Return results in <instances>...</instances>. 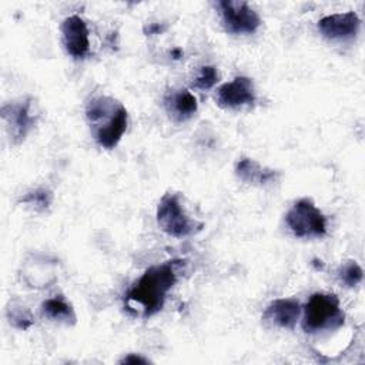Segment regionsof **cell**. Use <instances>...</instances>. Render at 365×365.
<instances>
[{"label": "cell", "instance_id": "6da1fadb", "mask_svg": "<svg viewBox=\"0 0 365 365\" xmlns=\"http://www.w3.org/2000/svg\"><path fill=\"white\" fill-rule=\"evenodd\" d=\"M180 262L173 259L147 268L127 292V308L145 318L161 311L168 291L177 281V265Z\"/></svg>", "mask_w": 365, "mask_h": 365}, {"label": "cell", "instance_id": "7a4b0ae2", "mask_svg": "<svg viewBox=\"0 0 365 365\" xmlns=\"http://www.w3.org/2000/svg\"><path fill=\"white\" fill-rule=\"evenodd\" d=\"M86 115L94 140L107 150L114 148L127 130L128 113L125 107L113 97H93L86 107Z\"/></svg>", "mask_w": 365, "mask_h": 365}, {"label": "cell", "instance_id": "3957f363", "mask_svg": "<svg viewBox=\"0 0 365 365\" xmlns=\"http://www.w3.org/2000/svg\"><path fill=\"white\" fill-rule=\"evenodd\" d=\"M345 314L334 294L315 292L304 307L302 328L308 334L336 329L344 325Z\"/></svg>", "mask_w": 365, "mask_h": 365}, {"label": "cell", "instance_id": "277c9868", "mask_svg": "<svg viewBox=\"0 0 365 365\" xmlns=\"http://www.w3.org/2000/svg\"><path fill=\"white\" fill-rule=\"evenodd\" d=\"M157 222L160 228L175 238L188 237L202 228V222L191 220L180 201V195L175 192H167L157 207Z\"/></svg>", "mask_w": 365, "mask_h": 365}, {"label": "cell", "instance_id": "5b68a950", "mask_svg": "<svg viewBox=\"0 0 365 365\" xmlns=\"http://www.w3.org/2000/svg\"><path fill=\"white\" fill-rule=\"evenodd\" d=\"M285 222L298 238H318L327 232V218L309 198L295 201L285 215Z\"/></svg>", "mask_w": 365, "mask_h": 365}, {"label": "cell", "instance_id": "8992f818", "mask_svg": "<svg viewBox=\"0 0 365 365\" xmlns=\"http://www.w3.org/2000/svg\"><path fill=\"white\" fill-rule=\"evenodd\" d=\"M218 6L222 16V26L230 34H251L261 24L259 16L247 1L221 0Z\"/></svg>", "mask_w": 365, "mask_h": 365}, {"label": "cell", "instance_id": "52a82bcc", "mask_svg": "<svg viewBox=\"0 0 365 365\" xmlns=\"http://www.w3.org/2000/svg\"><path fill=\"white\" fill-rule=\"evenodd\" d=\"M58 261L44 254H29L21 262L20 277L30 288H47L58 278Z\"/></svg>", "mask_w": 365, "mask_h": 365}, {"label": "cell", "instance_id": "ba28073f", "mask_svg": "<svg viewBox=\"0 0 365 365\" xmlns=\"http://www.w3.org/2000/svg\"><path fill=\"white\" fill-rule=\"evenodd\" d=\"M1 117L7 124L10 140L14 144L21 143L33 128L37 114L33 108V100L24 98L17 103H9L1 107Z\"/></svg>", "mask_w": 365, "mask_h": 365}, {"label": "cell", "instance_id": "9c48e42d", "mask_svg": "<svg viewBox=\"0 0 365 365\" xmlns=\"http://www.w3.org/2000/svg\"><path fill=\"white\" fill-rule=\"evenodd\" d=\"M61 36L66 51L74 58H84L90 50L88 29L86 21L77 16H68L61 23Z\"/></svg>", "mask_w": 365, "mask_h": 365}, {"label": "cell", "instance_id": "30bf717a", "mask_svg": "<svg viewBox=\"0 0 365 365\" xmlns=\"http://www.w3.org/2000/svg\"><path fill=\"white\" fill-rule=\"evenodd\" d=\"M361 27V20L355 11L336 13L322 17L318 21L319 33L328 40H351Z\"/></svg>", "mask_w": 365, "mask_h": 365}, {"label": "cell", "instance_id": "8fae6325", "mask_svg": "<svg viewBox=\"0 0 365 365\" xmlns=\"http://www.w3.org/2000/svg\"><path fill=\"white\" fill-rule=\"evenodd\" d=\"M217 104L222 108H237L250 106L255 101V91L251 78L235 77L232 81L222 84L217 90Z\"/></svg>", "mask_w": 365, "mask_h": 365}, {"label": "cell", "instance_id": "7c38bea8", "mask_svg": "<svg viewBox=\"0 0 365 365\" xmlns=\"http://www.w3.org/2000/svg\"><path fill=\"white\" fill-rule=\"evenodd\" d=\"M301 307L297 299L279 298L272 301L264 311L262 318L279 328L292 329L299 318Z\"/></svg>", "mask_w": 365, "mask_h": 365}, {"label": "cell", "instance_id": "4fadbf2b", "mask_svg": "<svg viewBox=\"0 0 365 365\" xmlns=\"http://www.w3.org/2000/svg\"><path fill=\"white\" fill-rule=\"evenodd\" d=\"M235 174L241 181L252 185H265L277 178L275 170L265 168L255 160L245 157L237 163Z\"/></svg>", "mask_w": 365, "mask_h": 365}, {"label": "cell", "instance_id": "5bb4252c", "mask_svg": "<svg viewBox=\"0 0 365 365\" xmlns=\"http://www.w3.org/2000/svg\"><path fill=\"white\" fill-rule=\"evenodd\" d=\"M167 111L175 121H185L197 111L195 97L185 88L168 93L165 97Z\"/></svg>", "mask_w": 365, "mask_h": 365}, {"label": "cell", "instance_id": "9a60e30c", "mask_svg": "<svg viewBox=\"0 0 365 365\" xmlns=\"http://www.w3.org/2000/svg\"><path fill=\"white\" fill-rule=\"evenodd\" d=\"M41 312L50 321L61 322L66 325H74L77 321L74 308L63 297H54V298L46 299L41 304Z\"/></svg>", "mask_w": 365, "mask_h": 365}, {"label": "cell", "instance_id": "2e32d148", "mask_svg": "<svg viewBox=\"0 0 365 365\" xmlns=\"http://www.w3.org/2000/svg\"><path fill=\"white\" fill-rule=\"evenodd\" d=\"M51 201H53V194L47 188H38V190L30 191L20 198V202L27 204L37 211H43V210L48 208Z\"/></svg>", "mask_w": 365, "mask_h": 365}, {"label": "cell", "instance_id": "e0dca14e", "mask_svg": "<svg viewBox=\"0 0 365 365\" xmlns=\"http://www.w3.org/2000/svg\"><path fill=\"white\" fill-rule=\"evenodd\" d=\"M7 318L13 327L20 329H27L33 324L30 312L24 307L17 305L16 302H11L7 308Z\"/></svg>", "mask_w": 365, "mask_h": 365}, {"label": "cell", "instance_id": "ac0fdd59", "mask_svg": "<svg viewBox=\"0 0 365 365\" xmlns=\"http://www.w3.org/2000/svg\"><path fill=\"white\" fill-rule=\"evenodd\" d=\"M339 277H341V281L346 287L352 288V287H356L358 284H361V281L364 278V271L355 261H348L342 267V269L339 272Z\"/></svg>", "mask_w": 365, "mask_h": 365}, {"label": "cell", "instance_id": "d6986e66", "mask_svg": "<svg viewBox=\"0 0 365 365\" xmlns=\"http://www.w3.org/2000/svg\"><path fill=\"white\" fill-rule=\"evenodd\" d=\"M218 81V71L215 67L212 66H204L200 70V74L197 76L195 81H194V87L200 88V90H208L211 87H214Z\"/></svg>", "mask_w": 365, "mask_h": 365}, {"label": "cell", "instance_id": "ffe728a7", "mask_svg": "<svg viewBox=\"0 0 365 365\" xmlns=\"http://www.w3.org/2000/svg\"><path fill=\"white\" fill-rule=\"evenodd\" d=\"M147 362H148L147 358L137 354H128L123 359H120V364H147Z\"/></svg>", "mask_w": 365, "mask_h": 365}, {"label": "cell", "instance_id": "44dd1931", "mask_svg": "<svg viewBox=\"0 0 365 365\" xmlns=\"http://www.w3.org/2000/svg\"><path fill=\"white\" fill-rule=\"evenodd\" d=\"M164 29L160 26V24H150L144 31L147 33V34H158V33H161Z\"/></svg>", "mask_w": 365, "mask_h": 365}]
</instances>
